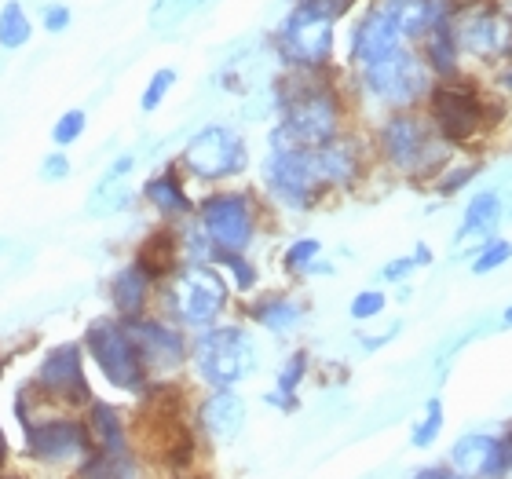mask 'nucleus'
<instances>
[{"label": "nucleus", "instance_id": "f257e3e1", "mask_svg": "<svg viewBox=\"0 0 512 479\" xmlns=\"http://www.w3.org/2000/svg\"><path fill=\"white\" fill-rule=\"evenodd\" d=\"M267 96L278 114L267 150L319 147L344 132V99L326 70H289L271 81Z\"/></svg>", "mask_w": 512, "mask_h": 479}, {"label": "nucleus", "instance_id": "f03ea898", "mask_svg": "<svg viewBox=\"0 0 512 479\" xmlns=\"http://www.w3.org/2000/svg\"><path fill=\"white\" fill-rule=\"evenodd\" d=\"M15 417L22 428V450L33 465H52V469H77L92 450L85 417L77 414H37V399L30 388L15 395Z\"/></svg>", "mask_w": 512, "mask_h": 479}, {"label": "nucleus", "instance_id": "7ed1b4c3", "mask_svg": "<svg viewBox=\"0 0 512 479\" xmlns=\"http://www.w3.org/2000/svg\"><path fill=\"white\" fill-rule=\"evenodd\" d=\"M158 300L180 330L198 333L224 319L231 289L213 260H198V264H180L165 282H158Z\"/></svg>", "mask_w": 512, "mask_h": 479}, {"label": "nucleus", "instance_id": "20e7f679", "mask_svg": "<svg viewBox=\"0 0 512 479\" xmlns=\"http://www.w3.org/2000/svg\"><path fill=\"white\" fill-rule=\"evenodd\" d=\"M377 150L388 169L410 180H432L450 158V143L439 136L432 121L414 110H392L377 125Z\"/></svg>", "mask_w": 512, "mask_h": 479}, {"label": "nucleus", "instance_id": "39448f33", "mask_svg": "<svg viewBox=\"0 0 512 479\" xmlns=\"http://www.w3.org/2000/svg\"><path fill=\"white\" fill-rule=\"evenodd\" d=\"M194 377L205 381L209 388H238L256 373V344L238 322H213L205 330L194 333L191 359Z\"/></svg>", "mask_w": 512, "mask_h": 479}, {"label": "nucleus", "instance_id": "423d86ee", "mask_svg": "<svg viewBox=\"0 0 512 479\" xmlns=\"http://www.w3.org/2000/svg\"><path fill=\"white\" fill-rule=\"evenodd\" d=\"M81 348L99 370V377L114 384L118 392L139 395L150 384L143 359L136 352V341H132V333L118 315H103V319L88 322L85 333H81Z\"/></svg>", "mask_w": 512, "mask_h": 479}, {"label": "nucleus", "instance_id": "0eeeda50", "mask_svg": "<svg viewBox=\"0 0 512 479\" xmlns=\"http://www.w3.org/2000/svg\"><path fill=\"white\" fill-rule=\"evenodd\" d=\"M359 88L388 110H414L432 88V70L414 48H395L377 63L359 66Z\"/></svg>", "mask_w": 512, "mask_h": 479}, {"label": "nucleus", "instance_id": "6e6552de", "mask_svg": "<svg viewBox=\"0 0 512 479\" xmlns=\"http://www.w3.org/2000/svg\"><path fill=\"white\" fill-rule=\"evenodd\" d=\"M333 26V15L293 0L275 33V55L286 63V70H326L333 63Z\"/></svg>", "mask_w": 512, "mask_h": 479}, {"label": "nucleus", "instance_id": "1a4fd4ad", "mask_svg": "<svg viewBox=\"0 0 512 479\" xmlns=\"http://www.w3.org/2000/svg\"><path fill=\"white\" fill-rule=\"evenodd\" d=\"M428 121L450 147H465L487 128L498 125L502 110H491L494 103H483L476 88L458 85V81H439L428 88Z\"/></svg>", "mask_w": 512, "mask_h": 479}, {"label": "nucleus", "instance_id": "9d476101", "mask_svg": "<svg viewBox=\"0 0 512 479\" xmlns=\"http://www.w3.org/2000/svg\"><path fill=\"white\" fill-rule=\"evenodd\" d=\"M194 220L205 231L213 253H246L256 238V198L249 191H213L194 205Z\"/></svg>", "mask_w": 512, "mask_h": 479}, {"label": "nucleus", "instance_id": "9b49d317", "mask_svg": "<svg viewBox=\"0 0 512 479\" xmlns=\"http://www.w3.org/2000/svg\"><path fill=\"white\" fill-rule=\"evenodd\" d=\"M183 172H191L194 180L220 183L231 176H242L249 169V147L246 136L231 125H202L180 150Z\"/></svg>", "mask_w": 512, "mask_h": 479}, {"label": "nucleus", "instance_id": "f8f14e48", "mask_svg": "<svg viewBox=\"0 0 512 479\" xmlns=\"http://www.w3.org/2000/svg\"><path fill=\"white\" fill-rule=\"evenodd\" d=\"M30 392L48 406H66V410H85L96 395L85 373V348L81 341H63L48 348L44 359L37 362L30 381Z\"/></svg>", "mask_w": 512, "mask_h": 479}, {"label": "nucleus", "instance_id": "ddd939ff", "mask_svg": "<svg viewBox=\"0 0 512 479\" xmlns=\"http://www.w3.org/2000/svg\"><path fill=\"white\" fill-rule=\"evenodd\" d=\"M260 176H264L267 194L275 198L278 205H286L293 213H308L326 198V187L315 176V165H311L308 147L297 150H267L264 165H260Z\"/></svg>", "mask_w": 512, "mask_h": 479}, {"label": "nucleus", "instance_id": "4468645a", "mask_svg": "<svg viewBox=\"0 0 512 479\" xmlns=\"http://www.w3.org/2000/svg\"><path fill=\"white\" fill-rule=\"evenodd\" d=\"M136 341V352L143 359L150 381H169L172 373L183 370L191 359V341L172 319H154V315H136V319H121Z\"/></svg>", "mask_w": 512, "mask_h": 479}, {"label": "nucleus", "instance_id": "2eb2a0df", "mask_svg": "<svg viewBox=\"0 0 512 479\" xmlns=\"http://www.w3.org/2000/svg\"><path fill=\"white\" fill-rule=\"evenodd\" d=\"M194 428H198L209 443H216V447L235 443V439L242 436V428H246V399H242L235 388H209V392L198 399Z\"/></svg>", "mask_w": 512, "mask_h": 479}, {"label": "nucleus", "instance_id": "dca6fc26", "mask_svg": "<svg viewBox=\"0 0 512 479\" xmlns=\"http://www.w3.org/2000/svg\"><path fill=\"white\" fill-rule=\"evenodd\" d=\"M311 154V165H315V176L319 183L330 191H348L359 183L363 176V147H359V139L341 132V136L326 139L319 147H308Z\"/></svg>", "mask_w": 512, "mask_h": 479}, {"label": "nucleus", "instance_id": "f3484780", "mask_svg": "<svg viewBox=\"0 0 512 479\" xmlns=\"http://www.w3.org/2000/svg\"><path fill=\"white\" fill-rule=\"evenodd\" d=\"M136 161V154H121L103 169V176L96 180V187H92L85 202V213L92 220H110V216H121L132 209V202H136V191H132Z\"/></svg>", "mask_w": 512, "mask_h": 479}, {"label": "nucleus", "instance_id": "a211bd4d", "mask_svg": "<svg viewBox=\"0 0 512 479\" xmlns=\"http://www.w3.org/2000/svg\"><path fill=\"white\" fill-rule=\"evenodd\" d=\"M498 22H502V11L494 4L472 0L469 8L454 11L450 33H454L461 52L476 55V59H494L498 55Z\"/></svg>", "mask_w": 512, "mask_h": 479}, {"label": "nucleus", "instance_id": "6ab92c4d", "mask_svg": "<svg viewBox=\"0 0 512 479\" xmlns=\"http://www.w3.org/2000/svg\"><path fill=\"white\" fill-rule=\"evenodd\" d=\"M403 44V33L392 22V15L381 4H374V8L363 11V19H355L348 55H352L355 66H370L377 59H384V55H392L395 48H403Z\"/></svg>", "mask_w": 512, "mask_h": 479}, {"label": "nucleus", "instance_id": "aec40b11", "mask_svg": "<svg viewBox=\"0 0 512 479\" xmlns=\"http://www.w3.org/2000/svg\"><path fill=\"white\" fill-rule=\"evenodd\" d=\"M450 465L458 476H505L509 454L502 447V436L491 432H469L450 447Z\"/></svg>", "mask_w": 512, "mask_h": 479}, {"label": "nucleus", "instance_id": "412c9836", "mask_svg": "<svg viewBox=\"0 0 512 479\" xmlns=\"http://www.w3.org/2000/svg\"><path fill=\"white\" fill-rule=\"evenodd\" d=\"M154 289H158V278L150 275L139 260H128V264L118 267L114 278H110V286H107L110 308H114L118 319H136V315H143V311L150 308Z\"/></svg>", "mask_w": 512, "mask_h": 479}, {"label": "nucleus", "instance_id": "4be33fe9", "mask_svg": "<svg viewBox=\"0 0 512 479\" xmlns=\"http://www.w3.org/2000/svg\"><path fill=\"white\" fill-rule=\"evenodd\" d=\"M143 202H147L165 224H183V220L194 216V202H191V194H187V187H183L176 161H169L165 169L154 172V176L143 183Z\"/></svg>", "mask_w": 512, "mask_h": 479}, {"label": "nucleus", "instance_id": "5701e85b", "mask_svg": "<svg viewBox=\"0 0 512 479\" xmlns=\"http://www.w3.org/2000/svg\"><path fill=\"white\" fill-rule=\"evenodd\" d=\"M377 4L392 15V22L403 33V41H414V44L425 41L439 22L454 19L450 0H377Z\"/></svg>", "mask_w": 512, "mask_h": 479}, {"label": "nucleus", "instance_id": "b1692460", "mask_svg": "<svg viewBox=\"0 0 512 479\" xmlns=\"http://www.w3.org/2000/svg\"><path fill=\"white\" fill-rule=\"evenodd\" d=\"M85 425H88V436H92V447L103 450V454H136L132 439H128L125 417H121V410L114 403L92 399L85 406Z\"/></svg>", "mask_w": 512, "mask_h": 479}, {"label": "nucleus", "instance_id": "393cba45", "mask_svg": "<svg viewBox=\"0 0 512 479\" xmlns=\"http://www.w3.org/2000/svg\"><path fill=\"white\" fill-rule=\"evenodd\" d=\"M246 315L256 326H264L267 333L286 337V333H293L304 322V304L297 297H289V293H264V297H256L249 304Z\"/></svg>", "mask_w": 512, "mask_h": 479}, {"label": "nucleus", "instance_id": "a878e982", "mask_svg": "<svg viewBox=\"0 0 512 479\" xmlns=\"http://www.w3.org/2000/svg\"><path fill=\"white\" fill-rule=\"evenodd\" d=\"M132 260H139V264L147 267L158 282H165V278H169L172 271L183 264L180 238H176V224H165V227H158V231H150V235L139 242V249H136V256H132Z\"/></svg>", "mask_w": 512, "mask_h": 479}, {"label": "nucleus", "instance_id": "bb28decb", "mask_svg": "<svg viewBox=\"0 0 512 479\" xmlns=\"http://www.w3.org/2000/svg\"><path fill=\"white\" fill-rule=\"evenodd\" d=\"M502 224V191H487L472 194L465 213H461V227H458V242H469V238H491L494 227Z\"/></svg>", "mask_w": 512, "mask_h": 479}, {"label": "nucleus", "instance_id": "cd10ccee", "mask_svg": "<svg viewBox=\"0 0 512 479\" xmlns=\"http://www.w3.org/2000/svg\"><path fill=\"white\" fill-rule=\"evenodd\" d=\"M425 66L439 81H458L461 77V48L450 33V22H439L436 30L425 37V52H421Z\"/></svg>", "mask_w": 512, "mask_h": 479}, {"label": "nucleus", "instance_id": "c85d7f7f", "mask_svg": "<svg viewBox=\"0 0 512 479\" xmlns=\"http://www.w3.org/2000/svg\"><path fill=\"white\" fill-rule=\"evenodd\" d=\"M308 366H311V355L308 352H293L286 362H282V370H278L275 377V388L264 395L267 406H278V410H286V414H293L300 406L297 392H300V381L308 377Z\"/></svg>", "mask_w": 512, "mask_h": 479}, {"label": "nucleus", "instance_id": "c756f323", "mask_svg": "<svg viewBox=\"0 0 512 479\" xmlns=\"http://www.w3.org/2000/svg\"><path fill=\"white\" fill-rule=\"evenodd\" d=\"M213 0H154L150 4V30L154 33H176L183 22L202 15Z\"/></svg>", "mask_w": 512, "mask_h": 479}, {"label": "nucleus", "instance_id": "7c9ffc66", "mask_svg": "<svg viewBox=\"0 0 512 479\" xmlns=\"http://www.w3.org/2000/svg\"><path fill=\"white\" fill-rule=\"evenodd\" d=\"M33 37V19L26 15L19 0H4L0 4V52H19Z\"/></svg>", "mask_w": 512, "mask_h": 479}, {"label": "nucleus", "instance_id": "2f4dec72", "mask_svg": "<svg viewBox=\"0 0 512 479\" xmlns=\"http://www.w3.org/2000/svg\"><path fill=\"white\" fill-rule=\"evenodd\" d=\"M443 425H447V410H443V399H439V395H432V399L425 403V417H421V421L414 425V432H410V443H414L417 450H428L439 439Z\"/></svg>", "mask_w": 512, "mask_h": 479}, {"label": "nucleus", "instance_id": "473e14b6", "mask_svg": "<svg viewBox=\"0 0 512 479\" xmlns=\"http://www.w3.org/2000/svg\"><path fill=\"white\" fill-rule=\"evenodd\" d=\"M213 264L231 275V282H235L238 293H249V289H256V282H260L253 260H249L246 253H213Z\"/></svg>", "mask_w": 512, "mask_h": 479}, {"label": "nucleus", "instance_id": "72a5a7b5", "mask_svg": "<svg viewBox=\"0 0 512 479\" xmlns=\"http://www.w3.org/2000/svg\"><path fill=\"white\" fill-rule=\"evenodd\" d=\"M319 256H322L319 238H297V242H289V249L282 253V267H286V275L304 278L308 275V267L315 264Z\"/></svg>", "mask_w": 512, "mask_h": 479}, {"label": "nucleus", "instance_id": "f704fd0d", "mask_svg": "<svg viewBox=\"0 0 512 479\" xmlns=\"http://www.w3.org/2000/svg\"><path fill=\"white\" fill-rule=\"evenodd\" d=\"M85 132H88V110H81V107L63 110V114L55 118V125H52V147H63V150L74 147Z\"/></svg>", "mask_w": 512, "mask_h": 479}, {"label": "nucleus", "instance_id": "c9c22d12", "mask_svg": "<svg viewBox=\"0 0 512 479\" xmlns=\"http://www.w3.org/2000/svg\"><path fill=\"white\" fill-rule=\"evenodd\" d=\"M172 88H176V70H172V66H161V70H154V74H150V81L143 85L139 110H143V114H154V110L169 99Z\"/></svg>", "mask_w": 512, "mask_h": 479}, {"label": "nucleus", "instance_id": "e433bc0d", "mask_svg": "<svg viewBox=\"0 0 512 479\" xmlns=\"http://www.w3.org/2000/svg\"><path fill=\"white\" fill-rule=\"evenodd\" d=\"M480 172H483V165H443V169L436 172V194L439 198H454V194L465 191Z\"/></svg>", "mask_w": 512, "mask_h": 479}, {"label": "nucleus", "instance_id": "4c0bfd02", "mask_svg": "<svg viewBox=\"0 0 512 479\" xmlns=\"http://www.w3.org/2000/svg\"><path fill=\"white\" fill-rule=\"evenodd\" d=\"M509 260H512V242H509V238H487V242L476 249L472 271H476V275H491V271L505 267Z\"/></svg>", "mask_w": 512, "mask_h": 479}, {"label": "nucleus", "instance_id": "58836bf2", "mask_svg": "<svg viewBox=\"0 0 512 479\" xmlns=\"http://www.w3.org/2000/svg\"><path fill=\"white\" fill-rule=\"evenodd\" d=\"M384 308H388V297H384L381 289H363V293H355L352 297L348 315H352L355 322H370V319H377Z\"/></svg>", "mask_w": 512, "mask_h": 479}, {"label": "nucleus", "instance_id": "ea45409f", "mask_svg": "<svg viewBox=\"0 0 512 479\" xmlns=\"http://www.w3.org/2000/svg\"><path fill=\"white\" fill-rule=\"evenodd\" d=\"M70 172H74V161L66 158L63 147H55L52 154H44V158H41V169H37V176H41L44 183H63V180H70Z\"/></svg>", "mask_w": 512, "mask_h": 479}, {"label": "nucleus", "instance_id": "a19ab883", "mask_svg": "<svg viewBox=\"0 0 512 479\" xmlns=\"http://www.w3.org/2000/svg\"><path fill=\"white\" fill-rule=\"evenodd\" d=\"M70 22H74V11L66 8V4H44L41 8V30L66 33L70 30Z\"/></svg>", "mask_w": 512, "mask_h": 479}, {"label": "nucleus", "instance_id": "79ce46f5", "mask_svg": "<svg viewBox=\"0 0 512 479\" xmlns=\"http://www.w3.org/2000/svg\"><path fill=\"white\" fill-rule=\"evenodd\" d=\"M414 267H417L414 256H395V260H388V264L381 267V278L384 282H406Z\"/></svg>", "mask_w": 512, "mask_h": 479}, {"label": "nucleus", "instance_id": "37998d69", "mask_svg": "<svg viewBox=\"0 0 512 479\" xmlns=\"http://www.w3.org/2000/svg\"><path fill=\"white\" fill-rule=\"evenodd\" d=\"M304 4H315L319 11H326V15H333V19H341V15L352 11L355 0H304Z\"/></svg>", "mask_w": 512, "mask_h": 479}, {"label": "nucleus", "instance_id": "c03bdc74", "mask_svg": "<svg viewBox=\"0 0 512 479\" xmlns=\"http://www.w3.org/2000/svg\"><path fill=\"white\" fill-rule=\"evenodd\" d=\"M414 476L417 479H450V476H458V472H454V465H450V461H443V465H421Z\"/></svg>", "mask_w": 512, "mask_h": 479}, {"label": "nucleus", "instance_id": "a18cd8bd", "mask_svg": "<svg viewBox=\"0 0 512 479\" xmlns=\"http://www.w3.org/2000/svg\"><path fill=\"white\" fill-rule=\"evenodd\" d=\"M498 55H512V15H502L498 22Z\"/></svg>", "mask_w": 512, "mask_h": 479}, {"label": "nucleus", "instance_id": "49530a36", "mask_svg": "<svg viewBox=\"0 0 512 479\" xmlns=\"http://www.w3.org/2000/svg\"><path fill=\"white\" fill-rule=\"evenodd\" d=\"M395 333H399V322H395L388 333H377V337H359V341H363V352H377V348H384V344L392 341Z\"/></svg>", "mask_w": 512, "mask_h": 479}, {"label": "nucleus", "instance_id": "de8ad7c7", "mask_svg": "<svg viewBox=\"0 0 512 479\" xmlns=\"http://www.w3.org/2000/svg\"><path fill=\"white\" fill-rule=\"evenodd\" d=\"M410 256H414L417 267H428V264H432V249H428V242H417L414 253H410Z\"/></svg>", "mask_w": 512, "mask_h": 479}, {"label": "nucleus", "instance_id": "09e8293b", "mask_svg": "<svg viewBox=\"0 0 512 479\" xmlns=\"http://www.w3.org/2000/svg\"><path fill=\"white\" fill-rule=\"evenodd\" d=\"M308 275H333V264H326V260L319 256V260L308 267ZM308 275H304V278H308Z\"/></svg>", "mask_w": 512, "mask_h": 479}, {"label": "nucleus", "instance_id": "8fccbe9b", "mask_svg": "<svg viewBox=\"0 0 512 479\" xmlns=\"http://www.w3.org/2000/svg\"><path fill=\"white\" fill-rule=\"evenodd\" d=\"M8 465V436H4V428H0V472Z\"/></svg>", "mask_w": 512, "mask_h": 479}, {"label": "nucleus", "instance_id": "3c124183", "mask_svg": "<svg viewBox=\"0 0 512 479\" xmlns=\"http://www.w3.org/2000/svg\"><path fill=\"white\" fill-rule=\"evenodd\" d=\"M502 447H505V454H509V472H512V425L505 428V436H502Z\"/></svg>", "mask_w": 512, "mask_h": 479}, {"label": "nucleus", "instance_id": "603ef678", "mask_svg": "<svg viewBox=\"0 0 512 479\" xmlns=\"http://www.w3.org/2000/svg\"><path fill=\"white\" fill-rule=\"evenodd\" d=\"M502 88H509V92H512V70H509V74H502Z\"/></svg>", "mask_w": 512, "mask_h": 479}, {"label": "nucleus", "instance_id": "864d4df0", "mask_svg": "<svg viewBox=\"0 0 512 479\" xmlns=\"http://www.w3.org/2000/svg\"><path fill=\"white\" fill-rule=\"evenodd\" d=\"M8 249H11V242H8V238H0V256L8 253Z\"/></svg>", "mask_w": 512, "mask_h": 479}, {"label": "nucleus", "instance_id": "5fc2aeb1", "mask_svg": "<svg viewBox=\"0 0 512 479\" xmlns=\"http://www.w3.org/2000/svg\"><path fill=\"white\" fill-rule=\"evenodd\" d=\"M502 322H505V326H512V308H509V311H505V315H502Z\"/></svg>", "mask_w": 512, "mask_h": 479}, {"label": "nucleus", "instance_id": "6e6d98bb", "mask_svg": "<svg viewBox=\"0 0 512 479\" xmlns=\"http://www.w3.org/2000/svg\"><path fill=\"white\" fill-rule=\"evenodd\" d=\"M0 370H4V362H0Z\"/></svg>", "mask_w": 512, "mask_h": 479}]
</instances>
